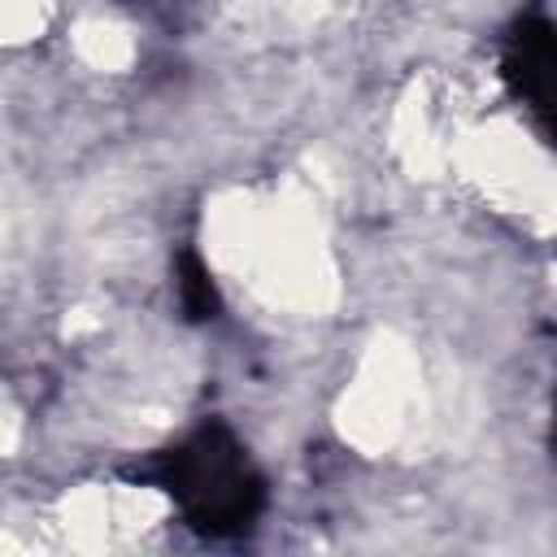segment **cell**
<instances>
[{"label":"cell","mask_w":557,"mask_h":557,"mask_svg":"<svg viewBox=\"0 0 557 557\" xmlns=\"http://www.w3.org/2000/svg\"><path fill=\"white\" fill-rule=\"evenodd\" d=\"M126 474L174 496L183 522L209 540L252 531V522L265 509V479L248 461L239 435L218 418L200 422L187 440L152 453L144 466H131Z\"/></svg>","instance_id":"obj_1"},{"label":"cell","mask_w":557,"mask_h":557,"mask_svg":"<svg viewBox=\"0 0 557 557\" xmlns=\"http://www.w3.org/2000/svg\"><path fill=\"white\" fill-rule=\"evenodd\" d=\"M500 74L509 91L531 109L544 139L557 144V22H548L540 9L518 13L505 35Z\"/></svg>","instance_id":"obj_2"},{"label":"cell","mask_w":557,"mask_h":557,"mask_svg":"<svg viewBox=\"0 0 557 557\" xmlns=\"http://www.w3.org/2000/svg\"><path fill=\"white\" fill-rule=\"evenodd\" d=\"M174 278H178V305L191 322H205V318H218L222 300H218V287H213V274L209 265L196 257V252H183L178 265H174Z\"/></svg>","instance_id":"obj_3"},{"label":"cell","mask_w":557,"mask_h":557,"mask_svg":"<svg viewBox=\"0 0 557 557\" xmlns=\"http://www.w3.org/2000/svg\"><path fill=\"white\" fill-rule=\"evenodd\" d=\"M553 457H557V409H553Z\"/></svg>","instance_id":"obj_4"}]
</instances>
